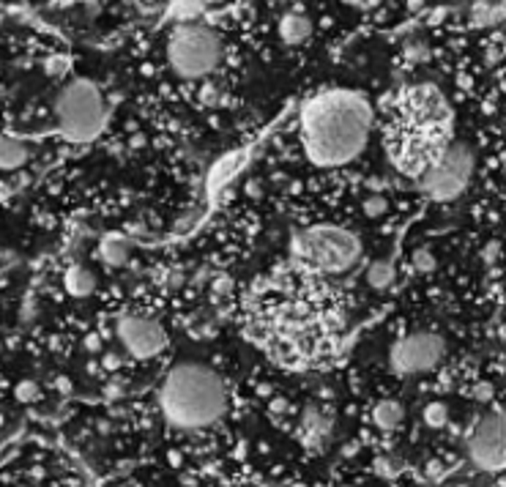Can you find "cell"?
<instances>
[{
    "instance_id": "1",
    "label": "cell",
    "mask_w": 506,
    "mask_h": 487,
    "mask_svg": "<svg viewBox=\"0 0 506 487\" xmlns=\"http://www.w3.org/2000/svg\"><path fill=\"white\" fill-rule=\"evenodd\" d=\"M452 113L436 85L421 82L402 91L386 126V151L400 173L421 178L449 151Z\"/></svg>"
},
{
    "instance_id": "2",
    "label": "cell",
    "mask_w": 506,
    "mask_h": 487,
    "mask_svg": "<svg viewBox=\"0 0 506 487\" xmlns=\"http://www.w3.org/2000/svg\"><path fill=\"white\" fill-rule=\"evenodd\" d=\"M369 104L350 91H328L307 101L301 135L309 159L321 167L353 162L369 135Z\"/></svg>"
},
{
    "instance_id": "3",
    "label": "cell",
    "mask_w": 506,
    "mask_h": 487,
    "mask_svg": "<svg viewBox=\"0 0 506 487\" xmlns=\"http://www.w3.org/2000/svg\"><path fill=\"white\" fill-rule=\"evenodd\" d=\"M164 419L181 430H203L225 417L228 389L216 372L200 362H181L159 386Z\"/></svg>"
},
{
    "instance_id": "4",
    "label": "cell",
    "mask_w": 506,
    "mask_h": 487,
    "mask_svg": "<svg viewBox=\"0 0 506 487\" xmlns=\"http://www.w3.org/2000/svg\"><path fill=\"white\" fill-rule=\"evenodd\" d=\"M293 255H296L301 266H307L312 271L340 274V271H347L359 260L362 244L345 228L318 225V228L301 230L293 238Z\"/></svg>"
},
{
    "instance_id": "5",
    "label": "cell",
    "mask_w": 506,
    "mask_h": 487,
    "mask_svg": "<svg viewBox=\"0 0 506 487\" xmlns=\"http://www.w3.org/2000/svg\"><path fill=\"white\" fill-rule=\"evenodd\" d=\"M55 116L61 135L71 142H91L107 123V104L91 80H74L58 93Z\"/></svg>"
},
{
    "instance_id": "6",
    "label": "cell",
    "mask_w": 506,
    "mask_h": 487,
    "mask_svg": "<svg viewBox=\"0 0 506 487\" xmlns=\"http://www.w3.org/2000/svg\"><path fill=\"white\" fill-rule=\"evenodd\" d=\"M167 61L181 77H206L222 61V42L206 25H181L167 39Z\"/></svg>"
},
{
    "instance_id": "7",
    "label": "cell",
    "mask_w": 506,
    "mask_h": 487,
    "mask_svg": "<svg viewBox=\"0 0 506 487\" xmlns=\"http://www.w3.org/2000/svg\"><path fill=\"white\" fill-rule=\"evenodd\" d=\"M471 173H474L471 148L465 142H452L449 151L419 178V186L433 200H452L468 186Z\"/></svg>"
},
{
    "instance_id": "8",
    "label": "cell",
    "mask_w": 506,
    "mask_h": 487,
    "mask_svg": "<svg viewBox=\"0 0 506 487\" xmlns=\"http://www.w3.org/2000/svg\"><path fill=\"white\" fill-rule=\"evenodd\" d=\"M446 353V343L433 331H414L394 343L391 348V367L402 375L433 370Z\"/></svg>"
},
{
    "instance_id": "9",
    "label": "cell",
    "mask_w": 506,
    "mask_h": 487,
    "mask_svg": "<svg viewBox=\"0 0 506 487\" xmlns=\"http://www.w3.org/2000/svg\"><path fill=\"white\" fill-rule=\"evenodd\" d=\"M468 455L484 471L506 468V411H493L474 427Z\"/></svg>"
},
{
    "instance_id": "10",
    "label": "cell",
    "mask_w": 506,
    "mask_h": 487,
    "mask_svg": "<svg viewBox=\"0 0 506 487\" xmlns=\"http://www.w3.org/2000/svg\"><path fill=\"white\" fill-rule=\"evenodd\" d=\"M118 340L123 343V348L137 359H148L154 353H159L167 345V334L156 321L151 318H137V315H126L118 321Z\"/></svg>"
},
{
    "instance_id": "11",
    "label": "cell",
    "mask_w": 506,
    "mask_h": 487,
    "mask_svg": "<svg viewBox=\"0 0 506 487\" xmlns=\"http://www.w3.org/2000/svg\"><path fill=\"white\" fill-rule=\"evenodd\" d=\"M331 427H334V421H331V414H328V411H323L318 405H307L304 414H301L299 436L307 449L318 452V449H323L326 441H328Z\"/></svg>"
},
{
    "instance_id": "12",
    "label": "cell",
    "mask_w": 506,
    "mask_h": 487,
    "mask_svg": "<svg viewBox=\"0 0 506 487\" xmlns=\"http://www.w3.org/2000/svg\"><path fill=\"white\" fill-rule=\"evenodd\" d=\"M244 156H247V154L238 151V154H228L225 159H219V162L214 164V170H211V175H208V197H211V200H216V197L222 195V189L233 181V175L244 167V162H247Z\"/></svg>"
},
{
    "instance_id": "13",
    "label": "cell",
    "mask_w": 506,
    "mask_h": 487,
    "mask_svg": "<svg viewBox=\"0 0 506 487\" xmlns=\"http://www.w3.org/2000/svg\"><path fill=\"white\" fill-rule=\"evenodd\" d=\"M309 33H312V23H309L304 14H299V11H288V14L279 20V36H282V42H288V44L307 42Z\"/></svg>"
},
{
    "instance_id": "14",
    "label": "cell",
    "mask_w": 506,
    "mask_h": 487,
    "mask_svg": "<svg viewBox=\"0 0 506 487\" xmlns=\"http://www.w3.org/2000/svg\"><path fill=\"white\" fill-rule=\"evenodd\" d=\"M405 417L402 405L397 400H381L375 408H372V421L381 427V430H394L400 427V421Z\"/></svg>"
},
{
    "instance_id": "15",
    "label": "cell",
    "mask_w": 506,
    "mask_h": 487,
    "mask_svg": "<svg viewBox=\"0 0 506 487\" xmlns=\"http://www.w3.org/2000/svg\"><path fill=\"white\" fill-rule=\"evenodd\" d=\"M66 290H69L71 296L85 299V296H91L93 290H96V277L88 269H82V266H71L69 271H66Z\"/></svg>"
},
{
    "instance_id": "16",
    "label": "cell",
    "mask_w": 506,
    "mask_h": 487,
    "mask_svg": "<svg viewBox=\"0 0 506 487\" xmlns=\"http://www.w3.org/2000/svg\"><path fill=\"white\" fill-rule=\"evenodd\" d=\"M0 159H3V170H17V167H23L27 162V148H25V142L20 137H11V135H6L3 137V145H0Z\"/></svg>"
},
{
    "instance_id": "17",
    "label": "cell",
    "mask_w": 506,
    "mask_h": 487,
    "mask_svg": "<svg viewBox=\"0 0 506 487\" xmlns=\"http://www.w3.org/2000/svg\"><path fill=\"white\" fill-rule=\"evenodd\" d=\"M394 277V269H391L389 260H375L367 271V282L372 288H386Z\"/></svg>"
},
{
    "instance_id": "18",
    "label": "cell",
    "mask_w": 506,
    "mask_h": 487,
    "mask_svg": "<svg viewBox=\"0 0 506 487\" xmlns=\"http://www.w3.org/2000/svg\"><path fill=\"white\" fill-rule=\"evenodd\" d=\"M203 11H206V3H173L170 8V14L184 25H192V20H197Z\"/></svg>"
},
{
    "instance_id": "19",
    "label": "cell",
    "mask_w": 506,
    "mask_h": 487,
    "mask_svg": "<svg viewBox=\"0 0 506 487\" xmlns=\"http://www.w3.org/2000/svg\"><path fill=\"white\" fill-rule=\"evenodd\" d=\"M446 421H449V408H446L443 402H430V405L424 408V424H427V427L438 430V427H443Z\"/></svg>"
},
{
    "instance_id": "20",
    "label": "cell",
    "mask_w": 506,
    "mask_h": 487,
    "mask_svg": "<svg viewBox=\"0 0 506 487\" xmlns=\"http://www.w3.org/2000/svg\"><path fill=\"white\" fill-rule=\"evenodd\" d=\"M101 260H104L107 266H121V263L126 260V247H123V241L110 238V241L101 247Z\"/></svg>"
},
{
    "instance_id": "21",
    "label": "cell",
    "mask_w": 506,
    "mask_h": 487,
    "mask_svg": "<svg viewBox=\"0 0 506 487\" xmlns=\"http://www.w3.org/2000/svg\"><path fill=\"white\" fill-rule=\"evenodd\" d=\"M14 395H17V400H23V402H33V400L39 397V386H36L33 381H23V383H17Z\"/></svg>"
},
{
    "instance_id": "22",
    "label": "cell",
    "mask_w": 506,
    "mask_h": 487,
    "mask_svg": "<svg viewBox=\"0 0 506 487\" xmlns=\"http://www.w3.org/2000/svg\"><path fill=\"white\" fill-rule=\"evenodd\" d=\"M436 266V257L430 255L427 249H416L414 252V269H419V271H430Z\"/></svg>"
},
{
    "instance_id": "23",
    "label": "cell",
    "mask_w": 506,
    "mask_h": 487,
    "mask_svg": "<svg viewBox=\"0 0 506 487\" xmlns=\"http://www.w3.org/2000/svg\"><path fill=\"white\" fill-rule=\"evenodd\" d=\"M386 211V200L383 197H367L364 200V214L367 216H381Z\"/></svg>"
},
{
    "instance_id": "24",
    "label": "cell",
    "mask_w": 506,
    "mask_h": 487,
    "mask_svg": "<svg viewBox=\"0 0 506 487\" xmlns=\"http://www.w3.org/2000/svg\"><path fill=\"white\" fill-rule=\"evenodd\" d=\"M471 395H474V400H479V402H487V400H493L495 389H493L490 383H476V386L471 389Z\"/></svg>"
},
{
    "instance_id": "25",
    "label": "cell",
    "mask_w": 506,
    "mask_h": 487,
    "mask_svg": "<svg viewBox=\"0 0 506 487\" xmlns=\"http://www.w3.org/2000/svg\"><path fill=\"white\" fill-rule=\"evenodd\" d=\"M85 345H88L91 350H99V337H96V334H91V337L85 340Z\"/></svg>"
},
{
    "instance_id": "26",
    "label": "cell",
    "mask_w": 506,
    "mask_h": 487,
    "mask_svg": "<svg viewBox=\"0 0 506 487\" xmlns=\"http://www.w3.org/2000/svg\"><path fill=\"white\" fill-rule=\"evenodd\" d=\"M299 487H301V485H299Z\"/></svg>"
}]
</instances>
